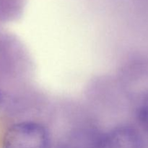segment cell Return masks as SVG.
Listing matches in <instances>:
<instances>
[{"mask_svg":"<svg viewBox=\"0 0 148 148\" xmlns=\"http://www.w3.org/2000/svg\"><path fill=\"white\" fill-rule=\"evenodd\" d=\"M98 148H146V146L137 129L120 125L101 134Z\"/></svg>","mask_w":148,"mask_h":148,"instance_id":"obj_2","label":"cell"},{"mask_svg":"<svg viewBox=\"0 0 148 148\" xmlns=\"http://www.w3.org/2000/svg\"><path fill=\"white\" fill-rule=\"evenodd\" d=\"M100 135L90 130H79L69 136L60 148H98Z\"/></svg>","mask_w":148,"mask_h":148,"instance_id":"obj_3","label":"cell"},{"mask_svg":"<svg viewBox=\"0 0 148 148\" xmlns=\"http://www.w3.org/2000/svg\"><path fill=\"white\" fill-rule=\"evenodd\" d=\"M3 148H50L49 132L43 124L23 121L10 126L3 137Z\"/></svg>","mask_w":148,"mask_h":148,"instance_id":"obj_1","label":"cell"},{"mask_svg":"<svg viewBox=\"0 0 148 148\" xmlns=\"http://www.w3.org/2000/svg\"><path fill=\"white\" fill-rule=\"evenodd\" d=\"M138 118L142 126L148 132V95L143 100L139 108Z\"/></svg>","mask_w":148,"mask_h":148,"instance_id":"obj_4","label":"cell"}]
</instances>
